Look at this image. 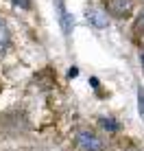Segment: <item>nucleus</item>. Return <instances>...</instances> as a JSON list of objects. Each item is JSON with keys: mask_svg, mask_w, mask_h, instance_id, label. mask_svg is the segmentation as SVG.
<instances>
[{"mask_svg": "<svg viewBox=\"0 0 144 151\" xmlns=\"http://www.w3.org/2000/svg\"><path fill=\"white\" fill-rule=\"evenodd\" d=\"M74 145L76 149L81 151H103V140L96 136L94 132H90V129H81V132H76L74 136Z\"/></svg>", "mask_w": 144, "mask_h": 151, "instance_id": "nucleus-1", "label": "nucleus"}, {"mask_svg": "<svg viewBox=\"0 0 144 151\" xmlns=\"http://www.w3.org/2000/svg\"><path fill=\"white\" fill-rule=\"evenodd\" d=\"M55 9H57V18H59V24H61L63 35H66V37H70L72 29H74V18H72V13L66 9L63 0H55Z\"/></svg>", "mask_w": 144, "mask_h": 151, "instance_id": "nucleus-2", "label": "nucleus"}, {"mask_svg": "<svg viewBox=\"0 0 144 151\" xmlns=\"http://www.w3.org/2000/svg\"><path fill=\"white\" fill-rule=\"evenodd\" d=\"M107 13L114 18H129L133 11V0H107Z\"/></svg>", "mask_w": 144, "mask_h": 151, "instance_id": "nucleus-3", "label": "nucleus"}, {"mask_svg": "<svg viewBox=\"0 0 144 151\" xmlns=\"http://www.w3.org/2000/svg\"><path fill=\"white\" fill-rule=\"evenodd\" d=\"M85 20H87V22H90L94 29H107V24H109L107 13H103L101 9H87Z\"/></svg>", "mask_w": 144, "mask_h": 151, "instance_id": "nucleus-4", "label": "nucleus"}, {"mask_svg": "<svg viewBox=\"0 0 144 151\" xmlns=\"http://www.w3.org/2000/svg\"><path fill=\"white\" fill-rule=\"evenodd\" d=\"M9 44H11V33H9V27L2 18H0V55L7 53Z\"/></svg>", "mask_w": 144, "mask_h": 151, "instance_id": "nucleus-5", "label": "nucleus"}, {"mask_svg": "<svg viewBox=\"0 0 144 151\" xmlns=\"http://www.w3.org/2000/svg\"><path fill=\"white\" fill-rule=\"evenodd\" d=\"M98 125L103 129H107V132H118V129H120V125H118L114 118H109V116H101L98 118Z\"/></svg>", "mask_w": 144, "mask_h": 151, "instance_id": "nucleus-6", "label": "nucleus"}, {"mask_svg": "<svg viewBox=\"0 0 144 151\" xmlns=\"http://www.w3.org/2000/svg\"><path fill=\"white\" fill-rule=\"evenodd\" d=\"M138 114L144 118V88L138 86Z\"/></svg>", "mask_w": 144, "mask_h": 151, "instance_id": "nucleus-7", "label": "nucleus"}, {"mask_svg": "<svg viewBox=\"0 0 144 151\" xmlns=\"http://www.w3.org/2000/svg\"><path fill=\"white\" fill-rule=\"evenodd\" d=\"M133 29H135L138 33H144V9H142V13L135 18V24H133Z\"/></svg>", "mask_w": 144, "mask_h": 151, "instance_id": "nucleus-8", "label": "nucleus"}, {"mask_svg": "<svg viewBox=\"0 0 144 151\" xmlns=\"http://www.w3.org/2000/svg\"><path fill=\"white\" fill-rule=\"evenodd\" d=\"M15 7H22V9H31V0H11Z\"/></svg>", "mask_w": 144, "mask_h": 151, "instance_id": "nucleus-9", "label": "nucleus"}, {"mask_svg": "<svg viewBox=\"0 0 144 151\" xmlns=\"http://www.w3.org/2000/svg\"><path fill=\"white\" fill-rule=\"evenodd\" d=\"M90 83H92V88H98V79H96V77H92Z\"/></svg>", "mask_w": 144, "mask_h": 151, "instance_id": "nucleus-10", "label": "nucleus"}, {"mask_svg": "<svg viewBox=\"0 0 144 151\" xmlns=\"http://www.w3.org/2000/svg\"><path fill=\"white\" fill-rule=\"evenodd\" d=\"M76 75H79V70H76V68H70V72H68V77H76Z\"/></svg>", "mask_w": 144, "mask_h": 151, "instance_id": "nucleus-11", "label": "nucleus"}, {"mask_svg": "<svg viewBox=\"0 0 144 151\" xmlns=\"http://www.w3.org/2000/svg\"><path fill=\"white\" fill-rule=\"evenodd\" d=\"M140 61H142V66H144V53H140Z\"/></svg>", "mask_w": 144, "mask_h": 151, "instance_id": "nucleus-12", "label": "nucleus"}, {"mask_svg": "<svg viewBox=\"0 0 144 151\" xmlns=\"http://www.w3.org/2000/svg\"><path fill=\"white\" fill-rule=\"evenodd\" d=\"M142 2H144V0H142Z\"/></svg>", "mask_w": 144, "mask_h": 151, "instance_id": "nucleus-13", "label": "nucleus"}]
</instances>
